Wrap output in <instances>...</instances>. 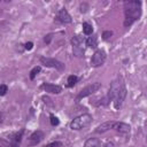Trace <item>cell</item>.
<instances>
[{
  "instance_id": "6da1fadb",
  "label": "cell",
  "mask_w": 147,
  "mask_h": 147,
  "mask_svg": "<svg viewBox=\"0 0 147 147\" xmlns=\"http://www.w3.org/2000/svg\"><path fill=\"white\" fill-rule=\"evenodd\" d=\"M107 98L109 101L114 102L115 109H119L122 107V105L126 98V87H125V84L123 83L122 78L118 77L117 79L111 82Z\"/></svg>"
},
{
  "instance_id": "7a4b0ae2",
  "label": "cell",
  "mask_w": 147,
  "mask_h": 147,
  "mask_svg": "<svg viewBox=\"0 0 147 147\" xmlns=\"http://www.w3.org/2000/svg\"><path fill=\"white\" fill-rule=\"evenodd\" d=\"M141 1L138 0H126L123 2L124 9V26L132 25L141 16Z\"/></svg>"
},
{
  "instance_id": "3957f363",
  "label": "cell",
  "mask_w": 147,
  "mask_h": 147,
  "mask_svg": "<svg viewBox=\"0 0 147 147\" xmlns=\"http://www.w3.org/2000/svg\"><path fill=\"white\" fill-rule=\"evenodd\" d=\"M92 116L90 114H82L77 117H75L71 123H70V129L71 130H82L84 127H86L87 125H90V123L92 122Z\"/></svg>"
},
{
  "instance_id": "277c9868",
  "label": "cell",
  "mask_w": 147,
  "mask_h": 147,
  "mask_svg": "<svg viewBox=\"0 0 147 147\" xmlns=\"http://www.w3.org/2000/svg\"><path fill=\"white\" fill-rule=\"evenodd\" d=\"M84 38L79 34H76L71 38V45H72V54L76 57H84L85 51H84Z\"/></svg>"
},
{
  "instance_id": "5b68a950",
  "label": "cell",
  "mask_w": 147,
  "mask_h": 147,
  "mask_svg": "<svg viewBox=\"0 0 147 147\" xmlns=\"http://www.w3.org/2000/svg\"><path fill=\"white\" fill-rule=\"evenodd\" d=\"M100 88H101V83H99V82H96V83H92V84L87 85L86 87H84V88L78 93L76 100L79 101V100L83 99V98H86V96H88V95H92L94 92L99 91Z\"/></svg>"
},
{
  "instance_id": "8992f818",
  "label": "cell",
  "mask_w": 147,
  "mask_h": 147,
  "mask_svg": "<svg viewBox=\"0 0 147 147\" xmlns=\"http://www.w3.org/2000/svg\"><path fill=\"white\" fill-rule=\"evenodd\" d=\"M39 60H40V63L47 68H53V69L59 70V71H62L64 69V64L62 62H60L59 60H55L52 57H45V56H41Z\"/></svg>"
},
{
  "instance_id": "52a82bcc",
  "label": "cell",
  "mask_w": 147,
  "mask_h": 147,
  "mask_svg": "<svg viewBox=\"0 0 147 147\" xmlns=\"http://www.w3.org/2000/svg\"><path fill=\"white\" fill-rule=\"evenodd\" d=\"M106 52L102 51V49H98L94 52V54L92 55L91 57V65L94 67V68H98V67H101L105 62H106Z\"/></svg>"
},
{
  "instance_id": "ba28073f",
  "label": "cell",
  "mask_w": 147,
  "mask_h": 147,
  "mask_svg": "<svg viewBox=\"0 0 147 147\" xmlns=\"http://www.w3.org/2000/svg\"><path fill=\"white\" fill-rule=\"evenodd\" d=\"M56 21H59L62 24H69V23L72 22V18H71L70 14L68 13V10L65 8H62L56 14Z\"/></svg>"
},
{
  "instance_id": "9c48e42d",
  "label": "cell",
  "mask_w": 147,
  "mask_h": 147,
  "mask_svg": "<svg viewBox=\"0 0 147 147\" xmlns=\"http://www.w3.org/2000/svg\"><path fill=\"white\" fill-rule=\"evenodd\" d=\"M114 130H116L122 136H129L130 131H131V126L123 122H116L114 125Z\"/></svg>"
},
{
  "instance_id": "30bf717a",
  "label": "cell",
  "mask_w": 147,
  "mask_h": 147,
  "mask_svg": "<svg viewBox=\"0 0 147 147\" xmlns=\"http://www.w3.org/2000/svg\"><path fill=\"white\" fill-rule=\"evenodd\" d=\"M41 88L45 90V92L51 93V94H60L62 92V87L60 85H55L51 83H44L41 85Z\"/></svg>"
},
{
  "instance_id": "8fae6325",
  "label": "cell",
  "mask_w": 147,
  "mask_h": 147,
  "mask_svg": "<svg viewBox=\"0 0 147 147\" xmlns=\"http://www.w3.org/2000/svg\"><path fill=\"white\" fill-rule=\"evenodd\" d=\"M44 139V133L41 131H34L33 133H31V136L28 139V145L29 146H36L38 145L41 140Z\"/></svg>"
},
{
  "instance_id": "7c38bea8",
  "label": "cell",
  "mask_w": 147,
  "mask_h": 147,
  "mask_svg": "<svg viewBox=\"0 0 147 147\" xmlns=\"http://www.w3.org/2000/svg\"><path fill=\"white\" fill-rule=\"evenodd\" d=\"M115 123H116V122H114V121H108V122H105V123L100 124V125H99V126L95 129V132H96V133H105V132H107V131H109V130L114 129Z\"/></svg>"
},
{
  "instance_id": "4fadbf2b",
  "label": "cell",
  "mask_w": 147,
  "mask_h": 147,
  "mask_svg": "<svg viewBox=\"0 0 147 147\" xmlns=\"http://www.w3.org/2000/svg\"><path fill=\"white\" fill-rule=\"evenodd\" d=\"M85 44H86V46L90 47V48H95V47L98 46V38H96V36H95V34H92L91 37H88V38L85 40Z\"/></svg>"
},
{
  "instance_id": "5bb4252c",
  "label": "cell",
  "mask_w": 147,
  "mask_h": 147,
  "mask_svg": "<svg viewBox=\"0 0 147 147\" xmlns=\"http://www.w3.org/2000/svg\"><path fill=\"white\" fill-rule=\"evenodd\" d=\"M100 145H101V141L98 138H88L85 141L84 147H99Z\"/></svg>"
},
{
  "instance_id": "9a60e30c",
  "label": "cell",
  "mask_w": 147,
  "mask_h": 147,
  "mask_svg": "<svg viewBox=\"0 0 147 147\" xmlns=\"http://www.w3.org/2000/svg\"><path fill=\"white\" fill-rule=\"evenodd\" d=\"M83 32L86 36H92V33H93V26H92V24H90L88 22H84L83 23Z\"/></svg>"
},
{
  "instance_id": "2e32d148",
  "label": "cell",
  "mask_w": 147,
  "mask_h": 147,
  "mask_svg": "<svg viewBox=\"0 0 147 147\" xmlns=\"http://www.w3.org/2000/svg\"><path fill=\"white\" fill-rule=\"evenodd\" d=\"M77 82H78V77L75 76V75H70L68 77V80H67V86L68 87H74Z\"/></svg>"
},
{
  "instance_id": "e0dca14e",
  "label": "cell",
  "mask_w": 147,
  "mask_h": 147,
  "mask_svg": "<svg viewBox=\"0 0 147 147\" xmlns=\"http://www.w3.org/2000/svg\"><path fill=\"white\" fill-rule=\"evenodd\" d=\"M40 70H41V67L40 65H37V67H34L31 71H30V79L31 80H33L34 78H36V76L40 72Z\"/></svg>"
},
{
  "instance_id": "ac0fdd59",
  "label": "cell",
  "mask_w": 147,
  "mask_h": 147,
  "mask_svg": "<svg viewBox=\"0 0 147 147\" xmlns=\"http://www.w3.org/2000/svg\"><path fill=\"white\" fill-rule=\"evenodd\" d=\"M23 133H24V129H22L20 132H17L15 136H14V138L11 139V141H14V142H17V144H20L21 142V140H22V137H23Z\"/></svg>"
},
{
  "instance_id": "d6986e66",
  "label": "cell",
  "mask_w": 147,
  "mask_h": 147,
  "mask_svg": "<svg viewBox=\"0 0 147 147\" xmlns=\"http://www.w3.org/2000/svg\"><path fill=\"white\" fill-rule=\"evenodd\" d=\"M49 118H51V124H52L53 126H56V125H59L60 121H59V118H57L56 116H54L53 114H51V115H49Z\"/></svg>"
},
{
  "instance_id": "ffe728a7",
  "label": "cell",
  "mask_w": 147,
  "mask_h": 147,
  "mask_svg": "<svg viewBox=\"0 0 147 147\" xmlns=\"http://www.w3.org/2000/svg\"><path fill=\"white\" fill-rule=\"evenodd\" d=\"M111 36H113V31H110V30L103 31V33H102V38H103V40H108Z\"/></svg>"
},
{
  "instance_id": "44dd1931",
  "label": "cell",
  "mask_w": 147,
  "mask_h": 147,
  "mask_svg": "<svg viewBox=\"0 0 147 147\" xmlns=\"http://www.w3.org/2000/svg\"><path fill=\"white\" fill-rule=\"evenodd\" d=\"M7 92H8V86L5 85V84H1V85H0V95L3 96Z\"/></svg>"
},
{
  "instance_id": "7402d4cb",
  "label": "cell",
  "mask_w": 147,
  "mask_h": 147,
  "mask_svg": "<svg viewBox=\"0 0 147 147\" xmlns=\"http://www.w3.org/2000/svg\"><path fill=\"white\" fill-rule=\"evenodd\" d=\"M44 147H62V142H60V141H53L51 144L45 145Z\"/></svg>"
},
{
  "instance_id": "603a6c76",
  "label": "cell",
  "mask_w": 147,
  "mask_h": 147,
  "mask_svg": "<svg viewBox=\"0 0 147 147\" xmlns=\"http://www.w3.org/2000/svg\"><path fill=\"white\" fill-rule=\"evenodd\" d=\"M24 48H25L26 51H31V49L33 48V42H31V41H29V42H25V45H24Z\"/></svg>"
},
{
  "instance_id": "cb8c5ba5",
  "label": "cell",
  "mask_w": 147,
  "mask_h": 147,
  "mask_svg": "<svg viewBox=\"0 0 147 147\" xmlns=\"http://www.w3.org/2000/svg\"><path fill=\"white\" fill-rule=\"evenodd\" d=\"M52 37H53V34H52V33H49V34L45 36V38H44V41H45L46 44H49V42H51V40H52Z\"/></svg>"
},
{
  "instance_id": "d4e9b609",
  "label": "cell",
  "mask_w": 147,
  "mask_h": 147,
  "mask_svg": "<svg viewBox=\"0 0 147 147\" xmlns=\"http://www.w3.org/2000/svg\"><path fill=\"white\" fill-rule=\"evenodd\" d=\"M10 147H20V144H17V142H14V141H11V142H10Z\"/></svg>"
},
{
  "instance_id": "484cf974",
  "label": "cell",
  "mask_w": 147,
  "mask_h": 147,
  "mask_svg": "<svg viewBox=\"0 0 147 147\" xmlns=\"http://www.w3.org/2000/svg\"><path fill=\"white\" fill-rule=\"evenodd\" d=\"M99 147H107V146H106V145H103V144H101V145H100Z\"/></svg>"
},
{
  "instance_id": "4316f807",
  "label": "cell",
  "mask_w": 147,
  "mask_h": 147,
  "mask_svg": "<svg viewBox=\"0 0 147 147\" xmlns=\"http://www.w3.org/2000/svg\"><path fill=\"white\" fill-rule=\"evenodd\" d=\"M146 140H147V138H146Z\"/></svg>"
}]
</instances>
